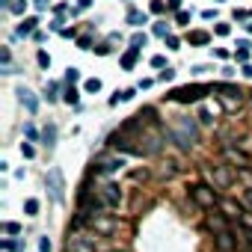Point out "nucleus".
Wrapping results in <instances>:
<instances>
[{"instance_id": "obj_27", "label": "nucleus", "mask_w": 252, "mask_h": 252, "mask_svg": "<svg viewBox=\"0 0 252 252\" xmlns=\"http://www.w3.org/2000/svg\"><path fill=\"white\" fill-rule=\"evenodd\" d=\"M155 36L166 39V36H172V33H169V27H166V24H155Z\"/></svg>"}, {"instance_id": "obj_30", "label": "nucleus", "mask_w": 252, "mask_h": 252, "mask_svg": "<svg viewBox=\"0 0 252 252\" xmlns=\"http://www.w3.org/2000/svg\"><path fill=\"white\" fill-rule=\"evenodd\" d=\"M240 225H243L246 231H252V211H246V214L240 217Z\"/></svg>"}, {"instance_id": "obj_44", "label": "nucleus", "mask_w": 252, "mask_h": 252, "mask_svg": "<svg viewBox=\"0 0 252 252\" xmlns=\"http://www.w3.org/2000/svg\"><path fill=\"white\" fill-rule=\"evenodd\" d=\"M48 3H51V0H33V6L42 12V9H48Z\"/></svg>"}, {"instance_id": "obj_15", "label": "nucleus", "mask_w": 252, "mask_h": 252, "mask_svg": "<svg viewBox=\"0 0 252 252\" xmlns=\"http://www.w3.org/2000/svg\"><path fill=\"white\" fill-rule=\"evenodd\" d=\"M249 48H252V45H249L246 39H240V42H237V51H234V57H237V63H240V65H246V60H249Z\"/></svg>"}, {"instance_id": "obj_35", "label": "nucleus", "mask_w": 252, "mask_h": 252, "mask_svg": "<svg viewBox=\"0 0 252 252\" xmlns=\"http://www.w3.org/2000/svg\"><path fill=\"white\" fill-rule=\"evenodd\" d=\"M190 18H193V12H187V9L178 12V24H190Z\"/></svg>"}, {"instance_id": "obj_32", "label": "nucleus", "mask_w": 252, "mask_h": 252, "mask_svg": "<svg viewBox=\"0 0 252 252\" xmlns=\"http://www.w3.org/2000/svg\"><path fill=\"white\" fill-rule=\"evenodd\" d=\"M65 80H68V83H77V80H80V71H77V68H68V71H65Z\"/></svg>"}, {"instance_id": "obj_12", "label": "nucleus", "mask_w": 252, "mask_h": 252, "mask_svg": "<svg viewBox=\"0 0 252 252\" xmlns=\"http://www.w3.org/2000/svg\"><path fill=\"white\" fill-rule=\"evenodd\" d=\"M220 211H222V217H225V220H240V217H243V208H240V205H234L231 199H222V202H220Z\"/></svg>"}, {"instance_id": "obj_16", "label": "nucleus", "mask_w": 252, "mask_h": 252, "mask_svg": "<svg viewBox=\"0 0 252 252\" xmlns=\"http://www.w3.org/2000/svg\"><path fill=\"white\" fill-rule=\"evenodd\" d=\"M187 42H190V45H196V48H199V45H208V42H211V36H208V33H205V30H193V33H190V36H187Z\"/></svg>"}, {"instance_id": "obj_10", "label": "nucleus", "mask_w": 252, "mask_h": 252, "mask_svg": "<svg viewBox=\"0 0 252 252\" xmlns=\"http://www.w3.org/2000/svg\"><path fill=\"white\" fill-rule=\"evenodd\" d=\"M101 199H104V205L116 208V205L122 202V190H119V184H104V187H101Z\"/></svg>"}, {"instance_id": "obj_26", "label": "nucleus", "mask_w": 252, "mask_h": 252, "mask_svg": "<svg viewBox=\"0 0 252 252\" xmlns=\"http://www.w3.org/2000/svg\"><path fill=\"white\" fill-rule=\"evenodd\" d=\"M240 178L246 181V187L252 190V166H240Z\"/></svg>"}, {"instance_id": "obj_51", "label": "nucleus", "mask_w": 252, "mask_h": 252, "mask_svg": "<svg viewBox=\"0 0 252 252\" xmlns=\"http://www.w3.org/2000/svg\"><path fill=\"white\" fill-rule=\"evenodd\" d=\"M249 101H252V98H249Z\"/></svg>"}, {"instance_id": "obj_21", "label": "nucleus", "mask_w": 252, "mask_h": 252, "mask_svg": "<svg viewBox=\"0 0 252 252\" xmlns=\"http://www.w3.org/2000/svg\"><path fill=\"white\" fill-rule=\"evenodd\" d=\"M134 98V89H122V92H116L113 98H110V104H119V101H131Z\"/></svg>"}, {"instance_id": "obj_50", "label": "nucleus", "mask_w": 252, "mask_h": 252, "mask_svg": "<svg viewBox=\"0 0 252 252\" xmlns=\"http://www.w3.org/2000/svg\"><path fill=\"white\" fill-rule=\"evenodd\" d=\"M240 71H243V74H246V77H252V65H249V63H246V65H243V68H240Z\"/></svg>"}, {"instance_id": "obj_9", "label": "nucleus", "mask_w": 252, "mask_h": 252, "mask_svg": "<svg viewBox=\"0 0 252 252\" xmlns=\"http://www.w3.org/2000/svg\"><path fill=\"white\" fill-rule=\"evenodd\" d=\"M214 246H217V252H234V234L228 228L217 231L214 234Z\"/></svg>"}, {"instance_id": "obj_40", "label": "nucleus", "mask_w": 252, "mask_h": 252, "mask_svg": "<svg viewBox=\"0 0 252 252\" xmlns=\"http://www.w3.org/2000/svg\"><path fill=\"white\" fill-rule=\"evenodd\" d=\"M9 12H15V15H21L24 12V0H15V3H12V9Z\"/></svg>"}, {"instance_id": "obj_41", "label": "nucleus", "mask_w": 252, "mask_h": 252, "mask_svg": "<svg viewBox=\"0 0 252 252\" xmlns=\"http://www.w3.org/2000/svg\"><path fill=\"white\" fill-rule=\"evenodd\" d=\"M166 45H169L172 51H178V45H181V42H178V36H166Z\"/></svg>"}, {"instance_id": "obj_38", "label": "nucleus", "mask_w": 252, "mask_h": 252, "mask_svg": "<svg viewBox=\"0 0 252 252\" xmlns=\"http://www.w3.org/2000/svg\"><path fill=\"white\" fill-rule=\"evenodd\" d=\"M21 155H24V158H33L36 152H33V146H30V143H21Z\"/></svg>"}, {"instance_id": "obj_47", "label": "nucleus", "mask_w": 252, "mask_h": 252, "mask_svg": "<svg viewBox=\"0 0 252 252\" xmlns=\"http://www.w3.org/2000/svg\"><path fill=\"white\" fill-rule=\"evenodd\" d=\"M166 6L169 9H181V0H166Z\"/></svg>"}, {"instance_id": "obj_42", "label": "nucleus", "mask_w": 252, "mask_h": 252, "mask_svg": "<svg viewBox=\"0 0 252 252\" xmlns=\"http://www.w3.org/2000/svg\"><path fill=\"white\" fill-rule=\"evenodd\" d=\"M39 252H51V240H48V237L39 240Z\"/></svg>"}, {"instance_id": "obj_11", "label": "nucleus", "mask_w": 252, "mask_h": 252, "mask_svg": "<svg viewBox=\"0 0 252 252\" xmlns=\"http://www.w3.org/2000/svg\"><path fill=\"white\" fill-rule=\"evenodd\" d=\"M18 101L27 107V113H36V110H39V98H36V92H33V89H27V86H21V89H18Z\"/></svg>"}, {"instance_id": "obj_39", "label": "nucleus", "mask_w": 252, "mask_h": 252, "mask_svg": "<svg viewBox=\"0 0 252 252\" xmlns=\"http://www.w3.org/2000/svg\"><path fill=\"white\" fill-rule=\"evenodd\" d=\"M131 178H134V181H146L149 172H146V169H137V172H131Z\"/></svg>"}, {"instance_id": "obj_25", "label": "nucleus", "mask_w": 252, "mask_h": 252, "mask_svg": "<svg viewBox=\"0 0 252 252\" xmlns=\"http://www.w3.org/2000/svg\"><path fill=\"white\" fill-rule=\"evenodd\" d=\"M77 101H80V92H77V89H74V86H71V89H68V92H65V104H71V107H74V104H77Z\"/></svg>"}, {"instance_id": "obj_48", "label": "nucleus", "mask_w": 252, "mask_h": 252, "mask_svg": "<svg viewBox=\"0 0 252 252\" xmlns=\"http://www.w3.org/2000/svg\"><path fill=\"white\" fill-rule=\"evenodd\" d=\"M77 6H80V9H89V6H92V0H77Z\"/></svg>"}, {"instance_id": "obj_31", "label": "nucleus", "mask_w": 252, "mask_h": 252, "mask_svg": "<svg viewBox=\"0 0 252 252\" xmlns=\"http://www.w3.org/2000/svg\"><path fill=\"white\" fill-rule=\"evenodd\" d=\"M172 77H175V71H172V68H163V71L158 74V80H163V83H169Z\"/></svg>"}, {"instance_id": "obj_24", "label": "nucleus", "mask_w": 252, "mask_h": 252, "mask_svg": "<svg viewBox=\"0 0 252 252\" xmlns=\"http://www.w3.org/2000/svg\"><path fill=\"white\" fill-rule=\"evenodd\" d=\"M83 89H86V92H98V89H101V80H98V77H89V80L83 83Z\"/></svg>"}, {"instance_id": "obj_34", "label": "nucleus", "mask_w": 252, "mask_h": 252, "mask_svg": "<svg viewBox=\"0 0 252 252\" xmlns=\"http://www.w3.org/2000/svg\"><path fill=\"white\" fill-rule=\"evenodd\" d=\"M152 12H155V15L166 12V6H163V0H152Z\"/></svg>"}, {"instance_id": "obj_22", "label": "nucleus", "mask_w": 252, "mask_h": 252, "mask_svg": "<svg viewBox=\"0 0 252 252\" xmlns=\"http://www.w3.org/2000/svg\"><path fill=\"white\" fill-rule=\"evenodd\" d=\"M146 42H149V36H146V33H134V36H131V48H140V51H143V48H146Z\"/></svg>"}, {"instance_id": "obj_14", "label": "nucleus", "mask_w": 252, "mask_h": 252, "mask_svg": "<svg viewBox=\"0 0 252 252\" xmlns=\"http://www.w3.org/2000/svg\"><path fill=\"white\" fill-rule=\"evenodd\" d=\"M137 60H140V48H128V51L122 54V68H125V71H131V68L137 65Z\"/></svg>"}, {"instance_id": "obj_20", "label": "nucleus", "mask_w": 252, "mask_h": 252, "mask_svg": "<svg viewBox=\"0 0 252 252\" xmlns=\"http://www.w3.org/2000/svg\"><path fill=\"white\" fill-rule=\"evenodd\" d=\"M36 24H39L36 18H24L21 27H18V36H30V33H36Z\"/></svg>"}, {"instance_id": "obj_18", "label": "nucleus", "mask_w": 252, "mask_h": 252, "mask_svg": "<svg viewBox=\"0 0 252 252\" xmlns=\"http://www.w3.org/2000/svg\"><path fill=\"white\" fill-rule=\"evenodd\" d=\"M208 225H211V231L217 234V231L225 228V217H222V214H211V217H208Z\"/></svg>"}, {"instance_id": "obj_33", "label": "nucleus", "mask_w": 252, "mask_h": 252, "mask_svg": "<svg viewBox=\"0 0 252 252\" xmlns=\"http://www.w3.org/2000/svg\"><path fill=\"white\" fill-rule=\"evenodd\" d=\"M3 231H6V234H21V225H18V222H6Z\"/></svg>"}, {"instance_id": "obj_3", "label": "nucleus", "mask_w": 252, "mask_h": 252, "mask_svg": "<svg viewBox=\"0 0 252 252\" xmlns=\"http://www.w3.org/2000/svg\"><path fill=\"white\" fill-rule=\"evenodd\" d=\"M45 184H48V190H51V199L57 202V205H63L65 202V178H63V169H48V175H45Z\"/></svg>"}, {"instance_id": "obj_6", "label": "nucleus", "mask_w": 252, "mask_h": 252, "mask_svg": "<svg viewBox=\"0 0 252 252\" xmlns=\"http://www.w3.org/2000/svg\"><path fill=\"white\" fill-rule=\"evenodd\" d=\"M205 92H211V89H208V86H181V89L172 92V101H178V104H190V101H199Z\"/></svg>"}, {"instance_id": "obj_49", "label": "nucleus", "mask_w": 252, "mask_h": 252, "mask_svg": "<svg viewBox=\"0 0 252 252\" xmlns=\"http://www.w3.org/2000/svg\"><path fill=\"white\" fill-rule=\"evenodd\" d=\"M12 3H15V0H0V6H3V9H12Z\"/></svg>"}, {"instance_id": "obj_46", "label": "nucleus", "mask_w": 252, "mask_h": 252, "mask_svg": "<svg viewBox=\"0 0 252 252\" xmlns=\"http://www.w3.org/2000/svg\"><path fill=\"white\" fill-rule=\"evenodd\" d=\"M237 252H252V246H249L246 240H240V243H237Z\"/></svg>"}, {"instance_id": "obj_4", "label": "nucleus", "mask_w": 252, "mask_h": 252, "mask_svg": "<svg viewBox=\"0 0 252 252\" xmlns=\"http://www.w3.org/2000/svg\"><path fill=\"white\" fill-rule=\"evenodd\" d=\"M208 175H211V181H214V187H217V190H228V187H231V181H234V172H231V166H228V163L208 166Z\"/></svg>"}, {"instance_id": "obj_1", "label": "nucleus", "mask_w": 252, "mask_h": 252, "mask_svg": "<svg viewBox=\"0 0 252 252\" xmlns=\"http://www.w3.org/2000/svg\"><path fill=\"white\" fill-rule=\"evenodd\" d=\"M169 137H172L184 152H190V149L199 143V128H196V122H193V119H187V116H175V119H172V128H169Z\"/></svg>"}, {"instance_id": "obj_2", "label": "nucleus", "mask_w": 252, "mask_h": 252, "mask_svg": "<svg viewBox=\"0 0 252 252\" xmlns=\"http://www.w3.org/2000/svg\"><path fill=\"white\" fill-rule=\"evenodd\" d=\"M217 98H220L225 113H237L243 107V92L237 86H217Z\"/></svg>"}, {"instance_id": "obj_19", "label": "nucleus", "mask_w": 252, "mask_h": 252, "mask_svg": "<svg viewBox=\"0 0 252 252\" xmlns=\"http://www.w3.org/2000/svg\"><path fill=\"white\" fill-rule=\"evenodd\" d=\"M42 140H45V146H48V149H54V146H57V128H54V125H48V128L42 131Z\"/></svg>"}, {"instance_id": "obj_7", "label": "nucleus", "mask_w": 252, "mask_h": 252, "mask_svg": "<svg viewBox=\"0 0 252 252\" xmlns=\"http://www.w3.org/2000/svg\"><path fill=\"white\" fill-rule=\"evenodd\" d=\"M89 225L95 228V234H101V237H110V234L116 231V225H119V222H116L110 214H98V217H92V220H89Z\"/></svg>"}, {"instance_id": "obj_43", "label": "nucleus", "mask_w": 252, "mask_h": 252, "mask_svg": "<svg viewBox=\"0 0 252 252\" xmlns=\"http://www.w3.org/2000/svg\"><path fill=\"white\" fill-rule=\"evenodd\" d=\"M243 202H246V208H249V211H252V190H249V187H246V190H243Z\"/></svg>"}, {"instance_id": "obj_23", "label": "nucleus", "mask_w": 252, "mask_h": 252, "mask_svg": "<svg viewBox=\"0 0 252 252\" xmlns=\"http://www.w3.org/2000/svg\"><path fill=\"white\" fill-rule=\"evenodd\" d=\"M24 211H27V217H36L39 214V199H27L24 202Z\"/></svg>"}, {"instance_id": "obj_37", "label": "nucleus", "mask_w": 252, "mask_h": 252, "mask_svg": "<svg viewBox=\"0 0 252 252\" xmlns=\"http://www.w3.org/2000/svg\"><path fill=\"white\" fill-rule=\"evenodd\" d=\"M39 65H42V68H48V65H51V57H48L45 51H39Z\"/></svg>"}, {"instance_id": "obj_45", "label": "nucleus", "mask_w": 252, "mask_h": 252, "mask_svg": "<svg viewBox=\"0 0 252 252\" xmlns=\"http://www.w3.org/2000/svg\"><path fill=\"white\" fill-rule=\"evenodd\" d=\"M24 134H27L30 140H36V137H39V134H36V128H33V125H27V128H24Z\"/></svg>"}, {"instance_id": "obj_28", "label": "nucleus", "mask_w": 252, "mask_h": 252, "mask_svg": "<svg viewBox=\"0 0 252 252\" xmlns=\"http://www.w3.org/2000/svg\"><path fill=\"white\" fill-rule=\"evenodd\" d=\"M152 65H155V68H160V71H163V68H169V65H166V57H160V54H158V57H152Z\"/></svg>"}, {"instance_id": "obj_13", "label": "nucleus", "mask_w": 252, "mask_h": 252, "mask_svg": "<svg viewBox=\"0 0 252 252\" xmlns=\"http://www.w3.org/2000/svg\"><path fill=\"white\" fill-rule=\"evenodd\" d=\"M68 252H95V246H92L86 237L71 234V237H68Z\"/></svg>"}, {"instance_id": "obj_17", "label": "nucleus", "mask_w": 252, "mask_h": 252, "mask_svg": "<svg viewBox=\"0 0 252 252\" xmlns=\"http://www.w3.org/2000/svg\"><path fill=\"white\" fill-rule=\"evenodd\" d=\"M128 24H134V27H143V24H149V18H146V12H140V9H131V12H128Z\"/></svg>"}, {"instance_id": "obj_8", "label": "nucleus", "mask_w": 252, "mask_h": 252, "mask_svg": "<svg viewBox=\"0 0 252 252\" xmlns=\"http://www.w3.org/2000/svg\"><path fill=\"white\" fill-rule=\"evenodd\" d=\"M95 163H98L101 172H119V169L125 166V160H122V158H113V155H98Z\"/></svg>"}, {"instance_id": "obj_36", "label": "nucleus", "mask_w": 252, "mask_h": 252, "mask_svg": "<svg viewBox=\"0 0 252 252\" xmlns=\"http://www.w3.org/2000/svg\"><path fill=\"white\" fill-rule=\"evenodd\" d=\"M214 30H217V36H228V33H231V27H228V24H217Z\"/></svg>"}, {"instance_id": "obj_29", "label": "nucleus", "mask_w": 252, "mask_h": 252, "mask_svg": "<svg viewBox=\"0 0 252 252\" xmlns=\"http://www.w3.org/2000/svg\"><path fill=\"white\" fill-rule=\"evenodd\" d=\"M199 122H202V125H214V119H211L208 107H202V110H199Z\"/></svg>"}, {"instance_id": "obj_5", "label": "nucleus", "mask_w": 252, "mask_h": 252, "mask_svg": "<svg viewBox=\"0 0 252 252\" xmlns=\"http://www.w3.org/2000/svg\"><path fill=\"white\" fill-rule=\"evenodd\" d=\"M190 196H193V202H196L199 208H205V211H211L214 205H220L214 187H208V184H196V187H190Z\"/></svg>"}]
</instances>
